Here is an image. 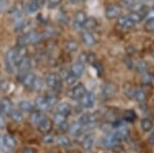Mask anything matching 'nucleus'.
<instances>
[{
  "label": "nucleus",
  "instance_id": "obj_10",
  "mask_svg": "<svg viewBox=\"0 0 154 153\" xmlns=\"http://www.w3.org/2000/svg\"><path fill=\"white\" fill-rule=\"evenodd\" d=\"M81 39L82 42L85 44L86 46H94L96 44V38L89 31H83L81 33Z\"/></svg>",
  "mask_w": 154,
  "mask_h": 153
},
{
  "label": "nucleus",
  "instance_id": "obj_17",
  "mask_svg": "<svg viewBox=\"0 0 154 153\" xmlns=\"http://www.w3.org/2000/svg\"><path fill=\"white\" fill-rule=\"evenodd\" d=\"M59 78L60 77L57 73H54V72L48 73L45 77V84L48 85L49 88H54V85H56L57 82H58Z\"/></svg>",
  "mask_w": 154,
  "mask_h": 153
},
{
  "label": "nucleus",
  "instance_id": "obj_49",
  "mask_svg": "<svg viewBox=\"0 0 154 153\" xmlns=\"http://www.w3.org/2000/svg\"><path fill=\"white\" fill-rule=\"evenodd\" d=\"M147 1H154V0H147Z\"/></svg>",
  "mask_w": 154,
  "mask_h": 153
},
{
  "label": "nucleus",
  "instance_id": "obj_37",
  "mask_svg": "<svg viewBox=\"0 0 154 153\" xmlns=\"http://www.w3.org/2000/svg\"><path fill=\"white\" fill-rule=\"evenodd\" d=\"M65 47L67 50H69V51H75L77 50V48H78V44L73 40H69L65 43Z\"/></svg>",
  "mask_w": 154,
  "mask_h": 153
},
{
  "label": "nucleus",
  "instance_id": "obj_47",
  "mask_svg": "<svg viewBox=\"0 0 154 153\" xmlns=\"http://www.w3.org/2000/svg\"><path fill=\"white\" fill-rule=\"evenodd\" d=\"M149 142L152 145H154V129H152V133H151L150 138H149Z\"/></svg>",
  "mask_w": 154,
  "mask_h": 153
},
{
  "label": "nucleus",
  "instance_id": "obj_25",
  "mask_svg": "<svg viewBox=\"0 0 154 153\" xmlns=\"http://www.w3.org/2000/svg\"><path fill=\"white\" fill-rule=\"evenodd\" d=\"M58 112L61 113V114L65 115V116H69L71 113V106L69 104H67V103H60V104L58 105Z\"/></svg>",
  "mask_w": 154,
  "mask_h": 153
},
{
  "label": "nucleus",
  "instance_id": "obj_11",
  "mask_svg": "<svg viewBox=\"0 0 154 153\" xmlns=\"http://www.w3.org/2000/svg\"><path fill=\"white\" fill-rule=\"evenodd\" d=\"M51 127H53V122L48 118H43L41 120V122L38 124V130L42 133V134H48V133H49Z\"/></svg>",
  "mask_w": 154,
  "mask_h": 153
},
{
  "label": "nucleus",
  "instance_id": "obj_9",
  "mask_svg": "<svg viewBox=\"0 0 154 153\" xmlns=\"http://www.w3.org/2000/svg\"><path fill=\"white\" fill-rule=\"evenodd\" d=\"M12 109V104L8 99H2L0 100V116L8 114Z\"/></svg>",
  "mask_w": 154,
  "mask_h": 153
},
{
  "label": "nucleus",
  "instance_id": "obj_38",
  "mask_svg": "<svg viewBox=\"0 0 154 153\" xmlns=\"http://www.w3.org/2000/svg\"><path fill=\"white\" fill-rule=\"evenodd\" d=\"M147 67H148V65H147V63H146L145 61H140L139 63H137L136 69H137V71H138V72L144 73L146 70H147Z\"/></svg>",
  "mask_w": 154,
  "mask_h": 153
},
{
  "label": "nucleus",
  "instance_id": "obj_48",
  "mask_svg": "<svg viewBox=\"0 0 154 153\" xmlns=\"http://www.w3.org/2000/svg\"><path fill=\"white\" fill-rule=\"evenodd\" d=\"M151 57H152V58H153V60H154V50L152 51V53H151Z\"/></svg>",
  "mask_w": 154,
  "mask_h": 153
},
{
  "label": "nucleus",
  "instance_id": "obj_40",
  "mask_svg": "<svg viewBox=\"0 0 154 153\" xmlns=\"http://www.w3.org/2000/svg\"><path fill=\"white\" fill-rule=\"evenodd\" d=\"M65 81H66V83L68 85H73V84H75V83H76L77 77H76V76H74L72 73H69L68 75L66 76Z\"/></svg>",
  "mask_w": 154,
  "mask_h": 153
},
{
  "label": "nucleus",
  "instance_id": "obj_45",
  "mask_svg": "<svg viewBox=\"0 0 154 153\" xmlns=\"http://www.w3.org/2000/svg\"><path fill=\"white\" fill-rule=\"evenodd\" d=\"M22 153H35V151L31 147H24L23 150H22Z\"/></svg>",
  "mask_w": 154,
  "mask_h": 153
},
{
  "label": "nucleus",
  "instance_id": "obj_12",
  "mask_svg": "<svg viewBox=\"0 0 154 153\" xmlns=\"http://www.w3.org/2000/svg\"><path fill=\"white\" fill-rule=\"evenodd\" d=\"M44 116L42 114L41 111L39 110H33L31 113H30V116H29V120L32 124H35V125H38L39 123L41 122V120L43 119Z\"/></svg>",
  "mask_w": 154,
  "mask_h": 153
},
{
  "label": "nucleus",
  "instance_id": "obj_26",
  "mask_svg": "<svg viewBox=\"0 0 154 153\" xmlns=\"http://www.w3.org/2000/svg\"><path fill=\"white\" fill-rule=\"evenodd\" d=\"M115 90H116V86L113 83H106L103 86V88H102V92H103L104 96H106V97H111L112 95H114Z\"/></svg>",
  "mask_w": 154,
  "mask_h": 153
},
{
  "label": "nucleus",
  "instance_id": "obj_24",
  "mask_svg": "<svg viewBox=\"0 0 154 153\" xmlns=\"http://www.w3.org/2000/svg\"><path fill=\"white\" fill-rule=\"evenodd\" d=\"M94 143H95V138L93 135H88L86 136L82 141V147L84 150H91L94 146Z\"/></svg>",
  "mask_w": 154,
  "mask_h": 153
},
{
  "label": "nucleus",
  "instance_id": "obj_43",
  "mask_svg": "<svg viewBox=\"0 0 154 153\" xmlns=\"http://www.w3.org/2000/svg\"><path fill=\"white\" fill-rule=\"evenodd\" d=\"M69 129V125H68V123L65 122V123H63V124H61V125H59V130H61V132H66V130H68Z\"/></svg>",
  "mask_w": 154,
  "mask_h": 153
},
{
  "label": "nucleus",
  "instance_id": "obj_20",
  "mask_svg": "<svg viewBox=\"0 0 154 153\" xmlns=\"http://www.w3.org/2000/svg\"><path fill=\"white\" fill-rule=\"evenodd\" d=\"M35 106L39 111H46L49 108V106L46 102L45 98L44 97H37L35 100Z\"/></svg>",
  "mask_w": 154,
  "mask_h": 153
},
{
  "label": "nucleus",
  "instance_id": "obj_19",
  "mask_svg": "<svg viewBox=\"0 0 154 153\" xmlns=\"http://www.w3.org/2000/svg\"><path fill=\"white\" fill-rule=\"evenodd\" d=\"M27 57V47L26 46H17L16 47V65Z\"/></svg>",
  "mask_w": 154,
  "mask_h": 153
},
{
  "label": "nucleus",
  "instance_id": "obj_27",
  "mask_svg": "<svg viewBox=\"0 0 154 153\" xmlns=\"http://www.w3.org/2000/svg\"><path fill=\"white\" fill-rule=\"evenodd\" d=\"M44 98H45V100H46V102H48L49 107H51V106H54L57 104V102H58V98H57V96L54 93H51V92L46 93L45 96H44Z\"/></svg>",
  "mask_w": 154,
  "mask_h": 153
},
{
  "label": "nucleus",
  "instance_id": "obj_33",
  "mask_svg": "<svg viewBox=\"0 0 154 153\" xmlns=\"http://www.w3.org/2000/svg\"><path fill=\"white\" fill-rule=\"evenodd\" d=\"M57 142H58V144L60 146L62 147H68L70 146V139H69L68 137H66V136H60L58 137V139H57Z\"/></svg>",
  "mask_w": 154,
  "mask_h": 153
},
{
  "label": "nucleus",
  "instance_id": "obj_8",
  "mask_svg": "<svg viewBox=\"0 0 154 153\" xmlns=\"http://www.w3.org/2000/svg\"><path fill=\"white\" fill-rule=\"evenodd\" d=\"M31 66H32V60L29 58V57H26V58L23 59V60H22L18 64L17 68H18L20 73H24L25 74V73H27V71L30 70Z\"/></svg>",
  "mask_w": 154,
  "mask_h": 153
},
{
  "label": "nucleus",
  "instance_id": "obj_15",
  "mask_svg": "<svg viewBox=\"0 0 154 153\" xmlns=\"http://www.w3.org/2000/svg\"><path fill=\"white\" fill-rule=\"evenodd\" d=\"M26 38H27V42L28 44H35L38 43L39 41L42 39V35L38 32L35 31H31L29 33H26Z\"/></svg>",
  "mask_w": 154,
  "mask_h": 153
},
{
  "label": "nucleus",
  "instance_id": "obj_7",
  "mask_svg": "<svg viewBox=\"0 0 154 153\" xmlns=\"http://www.w3.org/2000/svg\"><path fill=\"white\" fill-rule=\"evenodd\" d=\"M80 100H81L82 107L86 108V109H89V108H91L94 104H95V93L93 92H86Z\"/></svg>",
  "mask_w": 154,
  "mask_h": 153
},
{
  "label": "nucleus",
  "instance_id": "obj_30",
  "mask_svg": "<svg viewBox=\"0 0 154 153\" xmlns=\"http://www.w3.org/2000/svg\"><path fill=\"white\" fill-rule=\"evenodd\" d=\"M19 107L22 111H25V112H32L34 110L33 106L28 101H21L19 103Z\"/></svg>",
  "mask_w": 154,
  "mask_h": 153
},
{
  "label": "nucleus",
  "instance_id": "obj_21",
  "mask_svg": "<svg viewBox=\"0 0 154 153\" xmlns=\"http://www.w3.org/2000/svg\"><path fill=\"white\" fill-rule=\"evenodd\" d=\"M39 0H29L26 5V11L28 14H34L39 8Z\"/></svg>",
  "mask_w": 154,
  "mask_h": 153
},
{
  "label": "nucleus",
  "instance_id": "obj_2",
  "mask_svg": "<svg viewBox=\"0 0 154 153\" xmlns=\"http://www.w3.org/2000/svg\"><path fill=\"white\" fill-rule=\"evenodd\" d=\"M105 16L109 20H114L119 18L121 16L120 6L116 5V4H110V5H108L105 8Z\"/></svg>",
  "mask_w": 154,
  "mask_h": 153
},
{
  "label": "nucleus",
  "instance_id": "obj_22",
  "mask_svg": "<svg viewBox=\"0 0 154 153\" xmlns=\"http://www.w3.org/2000/svg\"><path fill=\"white\" fill-rule=\"evenodd\" d=\"M3 142H4L5 147L8 148V149H14V148L17 146L16 139H14V138L9 134H6V135L3 136Z\"/></svg>",
  "mask_w": 154,
  "mask_h": 153
},
{
  "label": "nucleus",
  "instance_id": "obj_6",
  "mask_svg": "<svg viewBox=\"0 0 154 153\" xmlns=\"http://www.w3.org/2000/svg\"><path fill=\"white\" fill-rule=\"evenodd\" d=\"M119 142L120 141L117 139V137L114 135V133H112V134L107 135L106 137L104 138L103 145H104V147L107 148V149H112V148H114L115 146H117Z\"/></svg>",
  "mask_w": 154,
  "mask_h": 153
},
{
  "label": "nucleus",
  "instance_id": "obj_5",
  "mask_svg": "<svg viewBox=\"0 0 154 153\" xmlns=\"http://www.w3.org/2000/svg\"><path fill=\"white\" fill-rule=\"evenodd\" d=\"M118 25L121 27V28L125 29V30L133 29L134 27L136 26L135 22L131 20L130 14H128V16H120L118 18Z\"/></svg>",
  "mask_w": 154,
  "mask_h": 153
},
{
  "label": "nucleus",
  "instance_id": "obj_16",
  "mask_svg": "<svg viewBox=\"0 0 154 153\" xmlns=\"http://www.w3.org/2000/svg\"><path fill=\"white\" fill-rule=\"evenodd\" d=\"M68 130H69V133H70L72 136H74V137H78V136L82 133L83 125L81 124L79 121H75V122L72 123L70 127H69Z\"/></svg>",
  "mask_w": 154,
  "mask_h": 153
},
{
  "label": "nucleus",
  "instance_id": "obj_31",
  "mask_svg": "<svg viewBox=\"0 0 154 153\" xmlns=\"http://www.w3.org/2000/svg\"><path fill=\"white\" fill-rule=\"evenodd\" d=\"M66 119H67V117L65 116V115H63V114H61V113L57 112L56 114L54 115L53 121L59 127V125H61V124H63V123L67 122Z\"/></svg>",
  "mask_w": 154,
  "mask_h": 153
},
{
  "label": "nucleus",
  "instance_id": "obj_18",
  "mask_svg": "<svg viewBox=\"0 0 154 153\" xmlns=\"http://www.w3.org/2000/svg\"><path fill=\"white\" fill-rule=\"evenodd\" d=\"M128 134H130V130H128V129L126 127H122V125H119V127H117V129H116V130L114 132V135L117 137V139L119 140V141L125 140V138L128 136Z\"/></svg>",
  "mask_w": 154,
  "mask_h": 153
},
{
  "label": "nucleus",
  "instance_id": "obj_39",
  "mask_svg": "<svg viewBox=\"0 0 154 153\" xmlns=\"http://www.w3.org/2000/svg\"><path fill=\"white\" fill-rule=\"evenodd\" d=\"M136 113L134 112V111H131V110H128V111H125V119L126 120V121H134V120L136 119Z\"/></svg>",
  "mask_w": 154,
  "mask_h": 153
},
{
  "label": "nucleus",
  "instance_id": "obj_4",
  "mask_svg": "<svg viewBox=\"0 0 154 153\" xmlns=\"http://www.w3.org/2000/svg\"><path fill=\"white\" fill-rule=\"evenodd\" d=\"M85 93H86V90H85V87H84V85L82 83H78V84H76L74 87H72L70 95L73 100H80Z\"/></svg>",
  "mask_w": 154,
  "mask_h": 153
},
{
  "label": "nucleus",
  "instance_id": "obj_28",
  "mask_svg": "<svg viewBox=\"0 0 154 153\" xmlns=\"http://www.w3.org/2000/svg\"><path fill=\"white\" fill-rule=\"evenodd\" d=\"M97 25H98V22L95 18H88L83 25V28L85 30H93L97 27Z\"/></svg>",
  "mask_w": 154,
  "mask_h": 153
},
{
  "label": "nucleus",
  "instance_id": "obj_14",
  "mask_svg": "<svg viewBox=\"0 0 154 153\" xmlns=\"http://www.w3.org/2000/svg\"><path fill=\"white\" fill-rule=\"evenodd\" d=\"M34 78H35V75L31 72L25 73L23 76H22L21 82L26 88H32V84H33Z\"/></svg>",
  "mask_w": 154,
  "mask_h": 153
},
{
  "label": "nucleus",
  "instance_id": "obj_29",
  "mask_svg": "<svg viewBox=\"0 0 154 153\" xmlns=\"http://www.w3.org/2000/svg\"><path fill=\"white\" fill-rule=\"evenodd\" d=\"M141 129H142L144 132H150L153 129V124L152 121L148 118H144V119L141 120Z\"/></svg>",
  "mask_w": 154,
  "mask_h": 153
},
{
  "label": "nucleus",
  "instance_id": "obj_32",
  "mask_svg": "<svg viewBox=\"0 0 154 153\" xmlns=\"http://www.w3.org/2000/svg\"><path fill=\"white\" fill-rule=\"evenodd\" d=\"M144 29L149 33H154V18H148L144 24Z\"/></svg>",
  "mask_w": 154,
  "mask_h": 153
},
{
  "label": "nucleus",
  "instance_id": "obj_44",
  "mask_svg": "<svg viewBox=\"0 0 154 153\" xmlns=\"http://www.w3.org/2000/svg\"><path fill=\"white\" fill-rule=\"evenodd\" d=\"M146 17H147V19L148 18H154V7L150 8L147 12H146Z\"/></svg>",
  "mask_w": 154,
  "mask_h": 153
},
{
  "label": "nucleus",
  "instance_id": "obj_3",
  "mask_svg": "<svg viewBox=\"0 0 154 153\" xmlns=\"http://www.w3.org/2000/svg\"><path fill=\"white\" fill-rule=\"evenodd\" d=\"M86 19V14L82 11H78L75 12V16H74V20H73V27L76 30H79V29L83 28V25L85 23Z\"/></svg>",
  "mask_w": 154,
  "mask_h": 153
},
{
  "label": "nucleus",
  "instance_id": "obj_50",
  "mask_svg": "<svg viewBox=\"0 0 154 153\" xmlns=\"http://www.w3.org/2000/svg\"><path fill=\"white\" fill-rule=\"evenodd\" d=\"M49 153H54V152H49Z\"/></svg>",
  "mask_w": 154,
  "mask_h": 153
},
{
  "label": "nucleus",
  "instance_id": "obj_1",
  "mask_svg": "<svg viewBox=\"0 0 154 153\" xmlns=\"http://www.w3.org/2000/svg\"><path fill=\"white\" fill-rule=\"evenodd\" d=\"M4 62H5V68L8 73H12L16 70V48H11L7 50Z\"/></svg>",
  "mask_w": 154,
  "mask_h": 153
},
{
  "label": "nucleus",
  "instance_id": "obj_42",
  "mask_svg": "<svg viewBox=\"0 0 154 153\" xmlns=\"http://www.w3.org/2000/svg\"><path fill=\"white\" fill-rule=\"evenodd\" d=\"M143 82L144 83H150L151 81H152V76L150 75L149 73H145L143 76Z\"/></svg>",
  "mask_w": 154,
  "mask_h": 153
},
{
  "label": "nucleus",
  "instance_id": "obj_23",
  "mask_svg": "<svg viewBox=\"0 0 154 153\" xmlns=\"http://www.w3.org/2000/svg\"><path fill=\"white\" fill-rule=\"evenodd\" d=\"M8 115L11 116V119L14 120V122H17V123H20V122H22L24 120V115L20 110L11 109V112L8 113Z\"/></svg>",
  "mask_w": 154,
  "mask_h": 153
},
{
  "label": "nucleus",
  "instance_id": "obj_46",
  "mask_svg": "<svg viewBox=\"0 0 154 153\" xmlns=\"http://www.w3.org/2000/svg\"><path fill=\"white\" fill-rule=\"evenodd\" d=\"M7 5V1L6 0H0V11H2Z\"/></svg>",
  "mask_w": 154,
  "mask_h": 153
},
{
  "label": "nucleus",
  "instance_id": "obj_13",
  "mask_svg": "<svg viewBox=\"0 0 154 153\" xmlns=\"http://www.w3.org/2000/svg\"><path fill=\"white\" fill-rule=\"evenodd\" d=\"M84 72V65L80 62H76V63L72 64L71 69H70V73L73 74L74 76H76L77 78L80 77Z\"/></svg>",
  "mask_w": 154,
  "mask_h": 153
},
{
  "label": "nucleus",
  "instance_id": "obj_36",
  "mask_svg": "<svg viewBox=\"0 0 154 153\" xmlns=\"http://www.w3.org/2000/svg\"><path fill=\"white\" fill-rule=\"evenodd\" d=\"M41 140H42V142L45 143V144H51V143L54 142L56 138H54V136L53 134H49V133H48V134H43Z\"/></svg>",
  "mask_w": 154,
  "mask_h": 153
},
{
  "label": "nucleus",
  "instance_id": "obj_41",
  "mask_svg": "<svg viewBox=\"0 0 154 153\" xmlns=\"http://www.w3.org/2000/svg\"><path fill=\"white\" fill-rule=\"evenodd\" d=\"M62 1H63V0H48L49 7H56V6H58Z\"/></svg>",
  "mask_w": 154,
  "mask_h": 153
},
{
  "label": "nucleus",
  "instance_id": "obj_34",
  "mask_svg": "<svg viewBox=\"0 0 154 153\" xmlns=\"http://www.w3.org/2000/svg\"><path fill=\"white\" fill-rule=\"evenodd\" d=\"M134 98L138 102H144L146 100V93L142 90H136L135 93H134Z\"/></svg>",
  "mask_w": 154,
  "mask_h": 153
},
{
  "label": "nucleus",
  "instance_id": "obj_35",
  "mask_svg": "<svg viewBox=\"0 0 154 153\" xmlns=\"http://www.w3.org/2000/svg\"><path fill=\"white\" fill-rule=\"evenodd\" d=\"M42 87V79L39 76H36L35 75V78H34V81H33V84H32V88L36 92H39Z\"/></svg>",
  "mask_w": 154,
  "mask_h": 153
}]
</instances>
